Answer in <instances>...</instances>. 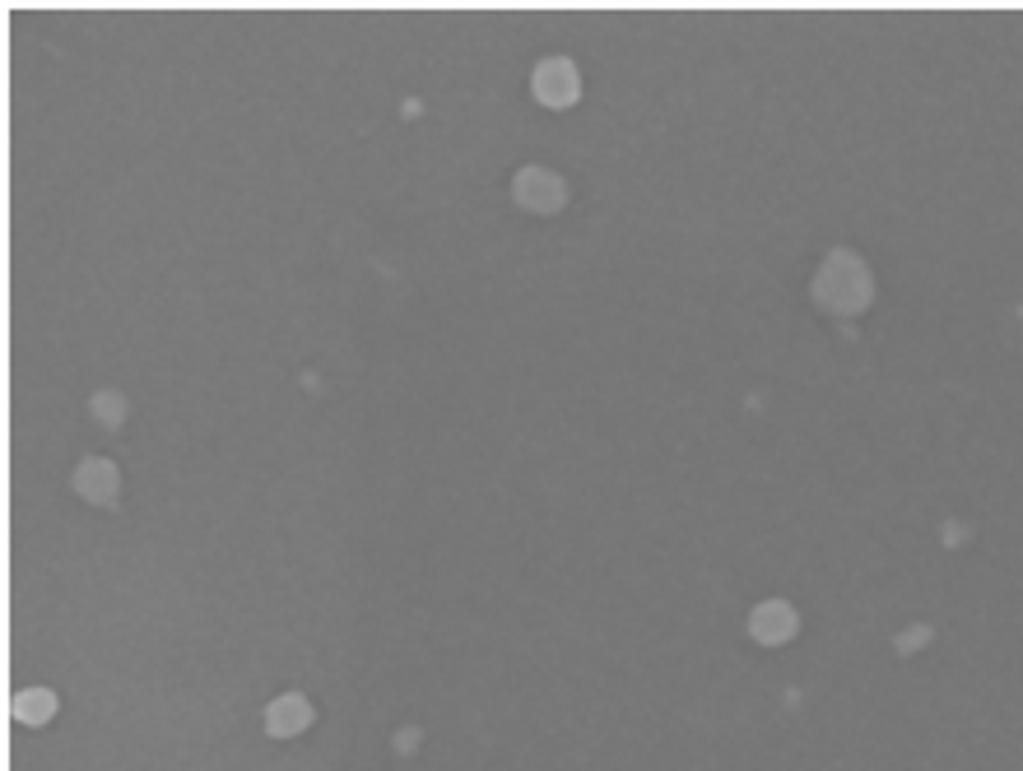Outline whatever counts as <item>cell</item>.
<instances>
[{
  "label": "cell",
  "instance_id": "obj_1",
  "mask_svg": "<svg viewBox=\"0 0 1023 771\" xmlns=\"http://www.w3.org/2000/svg\"><path fill=\"white\" fill-rule=\"evenodd\" d=\"M814 298L833 311H861L875 298V280L852 251H833L814 280Z\"/></svg>",
  "mask_w": 1023,
  "mask_h": 771
},
{
  "label": "cell",
  "instance_id": "obj_2",
  "mask_svg": "<svg viewBox=\"0 0 1023 771\" xmlns=\"http://www.w3.org/2000/svg\"><path fill=\"white\" fill-rule=\"evenodd\" d=\"M530 89H536V98L544 107H567V103H577V93H582V75L573 61H563V56H554V61H540L536 75H530Z\"/></svg>",
  "mask_w": 1023,
  "mask_h": 771
},
{
  "label": "cell",
  "instance_id": "obj_3",
  "mask_svg": "<svg viewBox=\"0 0 1023 771\" xmlns=\"http://www.w3.org/2000/svg\"><path fill=\"white\" fill-rule=\"evenodd\" d=\"M511 195H517V205L530 209V214H554L563 205V182L549 168H521L517 172V186H511Z\"/></svg>",
  "mask_w": 1023,
  "mask_h": 771
},
{
  "label": "cell",
  "instance_id": "obj_4",
  "mask_svg": "<svg viewBox=\"0 0 1023 771\" xmlns=\"http://www.w3.org/2000/svg\"><path fill=\"white\" fill-rule=\"evenodd\" d=\"M307 725H312V706L299 693H289V698L266 706V729H270V735L289 739V735H299V729H307Z\"/></svg>",
  "mask_w": 1023,
  "mask_h": 771
},
{
  "label": "cell",
  "instance_id": "obj_5",
  "mask_svg": "<svg viewBox=\"0 0 1023 771\" xmlns=\"http://www.w3.org/2000/svg\"><path fill=\"white\" fill-rule=\"evenodd\" d=\"M791 632H796V614H791V604L773 600V604L754 609V637H758V642H786Z\"/></svg>",
  "mask_w": 1023,
  "mask_h": 771
},
{
  "label": "cell",
  "instance_id": "obj_6",
  "mask_svg": "<svg viewBox=\"0 0 1023 771\" xmlns=\"http://www.w3.org/2000/svg\"><path fill=\"white\" fill-rule=\"evenodd\" d=\"M75 488L85 492V498L93 502H112V492H116V469L108 461H85L80 474H75Z\"/></svg>",
  "mask_w": 1023,
  "mask_h": 771
},
{
  "label": "cell",
  "instance_id": "obj_7",
  "mask_svg": "<svg viewBox=\"0 0 1023 771\" xmlns=\"http://www.w3.org/2000/svg\"><path fill=\"white\" fill-rule=\"evenodd\" d=\"M52 711H56V698H52V693H43V688H33V693H24V698L14 702V716H19V721H29V725H43V721L52 716Z\"/></svg>",
  "mask_w": 1023,
  "mask_h": 771
}]
</instances>
